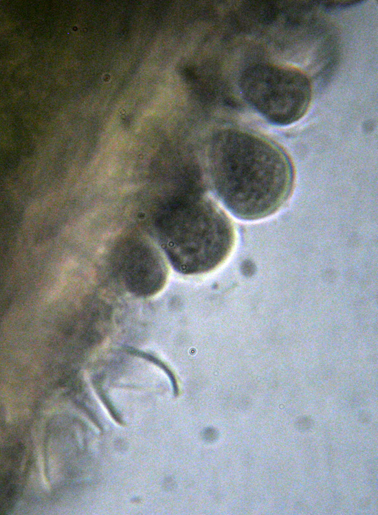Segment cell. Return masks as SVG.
<instances>
[{"mask_svg": "<svg viewBox=\"0 0 378 515\" xmlns=\"http://www.w3.org/2000/svg\"><path fill=\"white\" fill-rule=\"evenodd\" d=\"M208 174L219 200L244 220L274 214L289 199L294 183L292 163L280 147L237 128L223 129L213 136Z\"/></svg>", "mask_w": 378, "mask_h": 515, "instance_id": "cell-1", "label": "cell"}, {"mask_svg": "<svg viewBox=\"0 0 378 515\" xmlns=\"http://www.w3.org/2000/svg\"><path fill=\"white\" fill-rule=\"evenodd\" d=\"M159 244L172 267L184 275L210 272L230 255L234 230L226 214L201 193L168 198L155 219Z\"/></svg>", "mask_w": 378, "mask_h": 515, "instance_id": "cell-2", "label": "cell"}, {"mask_svg": "<svg viewBox=\"0 0 378 515\" xmlns=\"http://www.w3.org/2000/svg\"><path fill=\"white\" fill-rule=\"evenodd\" d=\"M246 102L269 123L291 125L306 113L311 98L307 76L300 70L269 63L247 68L240 79Z\"/></svg>", "mask_w": 378, "mask_h": 515, "instance_id": "cell-3", "label": "cell"}, {"mask_svg": "<svg viewBox=\"0 0 378 515\" xmlns=\"http://www.w3.org/2000/svg\"><path fill=\"white\" fill-rule=\"evenodd\" d=\"M122 273L133 292L142 295L155 294L164 286L168 268L160 253L143 242L126 247Z\"/></svg>", "mask_w": 378, "mask_h": 515, "instance_id": "cell-4", "label": "cell"}]
</instances>
